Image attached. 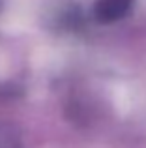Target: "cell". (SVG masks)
Segmentation results:
<instances>
[{
    "instance_id": "cell-1",
    "label": "cell",
    "mask_w": 146,
    "mask_h": 148,
    "mask_svg": "<svg viewBox=\"0 0 146 148\" xmlns=\"http://www.w3.org/2000/svg\"><path fill=\"white\" fill-rule=\"evenodd\" d=\"M131 6V0H98L96 13L101 21H113L126 13Z\"/></svg>"
}]
</instances>
